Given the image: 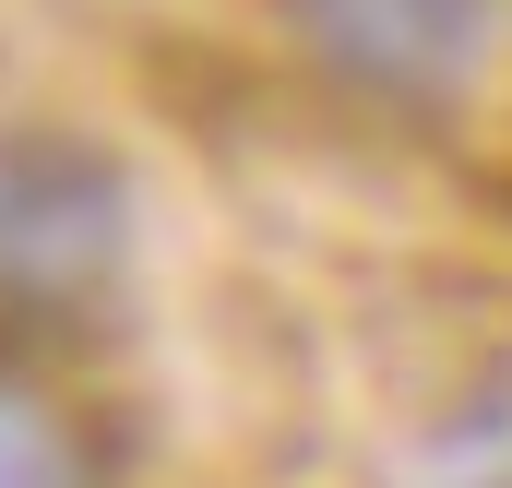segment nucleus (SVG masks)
Segmentation results:
<instances>
[{
	"label": "nucleus",
	"instance_id": "f257e3e1",
	"mask_svg": "<svg viewBox=\"0 0 512 488\" xmlns=\"http://www.w3.org/2000/svg\"><path fill=\"white\" fill-rule=\"evenodd\" d=\"M131 167L84 131L0 120V322H84L131 274Z\"/></svg>",
	"mask_w": 512,
	"mask_h": 488
},
{
	"label": "nucleus",
	"instance_id": "f03ea898",
	"mask_svg": "<svg viewBox=\"0 0 512 488\" xmlns=\"http://www.w3.org/2000/svg\"><path fill=\"white\" fill-rule=\"evenodd\" d=\"M274 24L322 84L370 108H441L501 48V0H274Z\"/></svg>",
	"mask_w": 512,
	"mask_h": 488
},
{
	"label": "nucleus",
	"instance_id": "7ed1b4c3",
	"mask_svg": "<svg viewBox=\"0 0 512 488\" xmlns=\"http://www.w3.org/2000/svg\"><path fill=\"white\" fill-rule=\"evenodd\" d=\"M0 488H96L84 417L48 381H24V369H0Z\"/></svg>",
	"mask_w": 512,
	"mask_h": 488
}]
</instances>
